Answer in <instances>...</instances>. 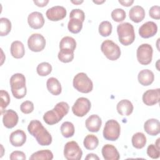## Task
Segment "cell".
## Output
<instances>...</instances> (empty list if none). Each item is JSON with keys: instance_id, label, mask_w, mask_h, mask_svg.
<instances>
[{"instance_id": "cell-1", "label": "cell", "mask_w": 160, "mask_h": 160, "mask_svg": "<svg viewBox=\"0 0 160 160\" xmlns=\"http://www.w3.org/2000/svg\"><path fill=\"white\" fill-rule=\"evenodd\" d=\"M28 131L41 146H49L51 144L52 139L51 134L39 121L32 120L28 126Z\"/></svg>"}, {"instance_id": "cell-2", "label": "cell", "mask_w": 160, "mask_h": 160, "mask_svg": "<svg viewBox=\"0 0 160 160\" xmlns=\"http://www.w3.org/2000/svg\"><path fill=\"white\" fill-rule=\"evenodd\" d=\"M69 105L67 102L61 101L57 103L54 108L47 111L43 116L44 122L49 125H54L59 122L69 111Z\"/></svg>"}, {"instance_id": "cell-3", "label": "cell", "mask_w": 160, "mask_h": 160, "mask_svg": "<svg viewBox=\"0 0 160 160\" xmlns=\"http://www.w3.org/2000/svg\"><path fill=\"white\" fill-rule=\"evenodd\" d=\"M11 90L13 96L16 99L23 98L27 92L26 78L21 73H16L10 78Z\"/></svg>"}, {"instance_id": "cell-4", "label": "cell", "mask_w": 160, "mask_h": 160, "mask_svg": "<svg viewBox=\"0 0 160 160\" xmlns=\"http://www.w3.org/2000/svg\"><path fill=\"white\" fill-rule=\"evenodd\" d=\"M117 32L119 42L124 46H129L135 39L133 26L129 22H123L117 26Z\"/></svg>"}, {"instance_id": "cell-5", "label": "cell", "mask_w": 160, "mask_h": 160, "mask_svg": "<svg viewBox=\"0 0 160 160\" xmlns=\"http://www.w3.org/2000/svg\"><path fill=\"white\" fill-rule=\"evenodd\" d=\"M73 87L82 93H89L93 88V83L84 72L78 73L73 79Z\"/></svg>"}, {"instance_id": "cell-6", "label": "cell", "mask_w": 160, "mask_h": 160, "mask_svg": "<svg viewBox=\"0 0 160 160\" xmlns=\"http://www.w3.org/2000/svg\"><path fill=\"white\" fill-rule=\"evenodd\" d=\"M101 50L105 56L111 61L117 60L121 56V49L119 46L109 39L105 40L102 42Z\"/></svg>"}, {"instance_id": "cell-7", "label": "cell", "mask_w": 160, "mask_h": 160, "mask_svg": "<svg viewBox=\"0 0 160 160\" xmlns=\"http://www.w3.org/2000/svg\"><path fill=\"white\" fill-rule=\"evenodd\" d=\"M121 127L119 122L114 119L108 120L104 127L103 137L108 141H114L120 135Z\"/></svg>"}, {"instance_id": "cell-8", "label": "cell", "mask_w": 160, "mask_h": 160, "mask_svg": "<svg viewBox=\"0 0 160 160\" xmlns=\"http://www.w3.org/2000/svg\"><path fill=\"white\" fill-rule=\"evenodd\" d=\"M64 156L68 160H80L82 151L76 141H69L64 146Z\"/></svg>"}, {"instance_id": "cell-9", "label": "cell", "mask_w": 160, "mask_h": 160, "mask_svg": "<svg viewBox=\"0 0 160 160\" xmlns=\"http://www.w3.org/2000/svg\"><path fill=\"white\" fill-rule=\"evenodd\" d=\"M153 49L149 44H142L137 49L136 56L138 62L142 65H148L151 63L152 58Z\"/></svg>"}, {"instance_id": "cell-10", "label": "cell", "mask_w": 160, "mask_h": 160, "mask_svg": "<svg viewBox=\"0 0 160 160\" xmlns=\"http://www.w3.org/2000/svg\"><path fill=\"white\" fill-rule=\"evenodd\" d=\"M91 103L90 101L84 97H81L77 99L72 107L73 114L78 117H83L90 110Z\"/></svg>"}, {"instance_id": "cell-11", "label": "cell", "mask_w": 160, "mask_h": 160, "mask_svg": "<svg viewBox=\"0 0 160 160\" xmlns=\"http://www.w3.org/2000/svg\"><path fill=\"white\" fill-rule=\"evenodd\" d=\"M28 46L31 51L33 52H40L46 46V39L41 34H32L28 38Z\"/></svg>"}, {"instance_id": "cell-12", "label": "cell", "mask_w": 160, "mask_h": 160, "mask_svg": "<svg viewBox=\"0 0 160 160\" xmlns=\"http://www.w3.org/2000/svg\"><path fill=\"white\" fill-rule=\"evenodd\" d=\"M66 9L61 6H55L49 8L46 15L48 19L52 21H58L64 19L66 16Z\"/></svg>"}, {"instance_id": "cell-13", "label": "cell", "mask_w": 160, "mask_h": 160, "mask_svg": "<svg viewBox=\"0 0 160 160\" xmlns=\"http://www.w3.org/2000/svg\"><path fill=\"white\" fill-rule=\"evenodd\" d=\"M160 89H149L145 91L142 95V101L147 106H153L159 102Z\"/></svg>"}, {"instance_id": "cell-14", "label": "cell", "mask_w": 160, "mask_h": 160, "mask_svg": "<svg viewBox=\"0 0 160 160\" xmlns=\"http://www.w3.org/2000/svg\"><path fill=\"white\" fill-rule=\"evenodd\" d=\"M158 31L157 24L153 21H148L139 28V34L143 38H149L154 36Z\"/></svg>"}, {"instance_id": "cell-15", "label": "cell", "mask_w": 160, "mask_h": 160, "mask_svg": "<svg viewBox=\"0 0 160 160\" xmlns=\"http://www.w3.org/2000/svg\"><path fill=\"white\" fill-rule=\"evenodd\" d=\"M2 122L4 126L11 129L14 128L18 122V115L16 111L12 109L5 110L2 113Z\"/></svg>"}, {"instance_id": "cell-16", "label": "cell", "mask_w": 160, "mask_h": 160, "mask_svg": "<svg viewBox=\"0 0 160 160\" xmlns=\"http://www.w3.org/2000/svg\"><path fill=\"white\" fill-rule=\"evenodd\" d=\"M28 22L29 26L34 29L41 28L44 24V19L41 12L35 11L29 14Z\"/></svg>"}, {"instance_id": "cell-17", "label": "cell", "mask_w": 160, "mask_h": 160, "mask_svg": "<svg viewBox=\"0 0 160 160\" xmlns=\"http://www.w3.org/2000/svg\"><path fill=\"white\" fill-rule=\"evenodd\" d=\"M26 141V133L21 129H17L12 132L9 136L10 143L15 147L22 146Z\"/></svg>"}, {"instance_id": "cell-18", "label": "cell", "mask_w": 160, "mask_h": 160, "mask_svg": "<svg viewBox=\"0 0 160 160\" xmlns=\"http://www.w3.org/2000/svg\"><path fill=\"white\" fill-rule=\"evenodd\" d=\"M85 124L86 128L89 131L96 132L100 129L102 124V121L98 115L92 114L86 120Z\"/></svg>"}, {"instance_id": "cell-19", "label": "cell", "mask_w": 160, "mask_h": 160, "mask_svg": "<svg viewBox=\"0 0 160 160\" xmlns=\"http://www.w3.org/2000/svg\"><path fill=\"white\" fill-rule=\"evenodd\" d=\"M102 155L105 160H118L120 155L116 148L112 144H107L102 148Z\"/></svg>"}, {"instance_id": "cell-20", "label": "cell", "mask_w": 160, "mask_h": 160, "mask_svg": "<svg viewBox=\"0 0 160 160\" xmlns=\"http://www.w3.org/2000/svg\"><path fill=\"white\" fill-rule=\"evenodd\" d=\"M144 131L149 135L154 136L160 132V123L158 119L151 118L147 120L144 124Z\"/></svg>"}, {"instance_id": "cell-21", "label": "cell", "mask_w": 160, "mask_h": 160, "mask_svg": "<svg viewBox=\"0 0 160 160\" xmlns=\"http://www.w3.org/2000/svg\"><path fill=\"white\" fill-rule=\"evenodd\" d=\"M138 79L141 85L147 86L153 82L154 75L152 71L149 69H142L138 73Z\"/></svg>"}, {"instance_id": "cell-22", "label": "cell", "mask_w": 160, "mask_h": 160, "mask_svg": "<svg viewBox=\"0 0 160 160\" xmlns=\"http://www.w3.org/2000/svg\"><path fill=\"white\" fill-rule=\"evenodd\" d=\"M118 112L121 116H129L133 111V105L128 99L121 100L116 106Z\"/></svg>"}, {"instance_id": "cell-23", "label": "cell", "mask_w": 160, "mask_h": 160, "mask_svg": "<svg viewBox=\"0 0 160 160\" xmlns=\"http://www.w3.org/2000/svg\"><path fill=\"white\" fill-rule=\"evenodd\" d=\"M129 16L132 21L138 23L144 19L145 17V11L144 8L140 6H134L131 8Z\"/></svg>"}, {"instance_id": "cell-24", "label": "cell", "mask_w": 160, "mask_h": 160, "mask_svg": "<svg viewBox=\"0 0 160 160\" xmlns=\"http://www.w3.org/2000/svg\"><path fill=\"white\" fill-rule=\"evenodd\" d=\"M10 52L12 56L16 59L22 58L25 54L24 44L19 41H15L11 43Z\"/></svg>"}, {"instance_id": "cell-25", "label": "cell", "mask_w": 160, "mask_h": 160, "mask_svg": "<svg viewBox=\"0 0 160 160\" xmlns=\"http://www.w3.org/2000/svg\"><path fill=\"white\" fill-rule=\"evenodd\" d=\"M46 86L49 92L55 96L60 94L62 91L61 83L58 80V79L53 77L49 78L47 80Z\"/></svg>"}, {"instance_id": "cell-26", "label": "cell", "mask_w": 160, "mask_h": 160, "mask_svg": "<svg viewBox=\"0 0 160 160\" xmlns=\"http://www.w3.org/2000/svg\"><path fill=\"white\" fill-rule=\"evenodd\" d=\"M132 144L136 149H142L146 144V137L141 132L135 133L132 137Z\"/></svg>"}, {"instance_id": "cell-27", "label": "cell", "mask_w": 160, "mask_h": 160, "mask_svg": "<svg viewBox=\"0 0 160 160\" xmlns=\"http://www.w3.org/2000/svg\"><path fill=\"white\" fill-rule=\"evenodd\" d=\"M76 47V42L75 39L70 36H65L62 38L59 42V49H68L74 51Z\"/></svg>"}, {"instance_id": "cell-28", "label": "cell", "mask_w": 160, "mask_h": 160, "mask_svg": "<svg viewBox=\"0 0 160 160\" xmlns=\"http://www.w3.org/2000/svg\"><path fill=\"white\" fill-rule=\"evenodd\" d=\"M53 159V154L49 149H44L34 152L29 158L30 160H51Z\"/></svg>"}, {"instance_id": "cell-29", "label": "cell", "mask_w": 160, "mask_h": 160, "mask_svg": "<svg viewBox=\"0 0 160 160\" xmlns=\"http://www.w3.org/2000/svg\"><path fill=\"white\" fill-rule=\"evenodd\" d=\"M84 146L88 150L96 149L99 144L98 138L94 134H88L84 139Z\"/></svg>"}, {"instance_id": "cell-30", "label": "cell", "mask_w": 160, "mask_h": 160, "mask_svg": "<svg viewBox=\"0 0 160 160\" xmlns=\"http://www.w3.org/2000/svg\"><path fill=\"white\" fill-rule=\"evenodd\" d=\"M82 21L78 19L69 18V21L68 24V30L73 34L79 32L82 28Z\"/></svg>"}, {"instance_id": "cell-31", "label": "cell", "mask_w": 160, "mask_h": 160, "mask_svg": "<svg viewBox=\"0 0 160 160\" xmlns=\"http://www.w3.org/2000/svg\"><path fill=\"white\" fill-rule=\"evenodd\" d=\"M74 126L71 122H64L61 126V132L64 138H68L72 137L74 134Z\"/></svg>"}, {"instance_id": "cell-32", "label": "cell", "mask_w": 160, "mask_h": 160, "mask_svg": "<svg viewBox=\"0 0 160 160\" xmlns=\"http://www.w3.org/2000/svg\"><path fill=\"white\" fill-rule=\"evenodd\" d=\"M112 26L111 23L108 21H102L99 25V32L103 37L109 36L112 32Z\"/></svg>"}, {"instance_id": "cell-33", "label": "cell", "mask_w": 160, "mask_h": 160, "mask_svg": "<svg viewBox=\"0 0 160 160\" xmlns=\"http://www.w3.org/2000/svg\"><path fill=\"white\" fill-rule=\"evenodd\" d=\"M11 30V22L6 18L0 19V35L4 36L8 35Z\"/></svg>"}, {"instance_id": "cell-34", "label": "cell", "mask_w": 160, "mask_h": 160, "mask_svg": "<svg viewBox=\"0 0 160 160\" xmlns=\"http://www.w3.org/2000/svg\"><path fill=\"white\" fill-rule=\"evenodd\" d=\"M60 61L67 63L72 61L74 58V51L68 49L60 50L58 55Z\"/></svg>"}, {"instance_id": "cell-35", "label": "cell", "mask_w": 160, "mask_h": 160, "mask_svg": "<svg viewBox=\"0 0 160 160\" xmlns=\"http://www.w3.org/2000/svg\"><path fill=\"white\" fill-rule=\"evenodd\" d=\"M36 71L41 76H48L52 71V66L49 62H42L38 65Z\"/></svg>"}, {"instance_id": "cell-36", "label": "cell", "mask_w": 160, "mask_h": 160, "mask_svg": "<svg viewBox=\"0 0 160 160\" xmlns=\"http://www.w3.org/2000/svg\"><path fill=\"white\" fill-rule=\"evenodd\" d=\"M126 14L125 11L121 8L115 9L111 12L112 19L118 22L123 21L126 18Z\"/></svg>"}, {"instance_id": "cell-37", "label": "cell", "mask_w": 160, "mask_h": 160, "mask_svg": "<svg viewBox=\"0 0 160 160\" xmlns=\"http://www.w3.org/2000/svg\"><path fill=\"white\" fill-rule=\"evenodd\" d=\"M0 98H1V114L4 111V109L9 105L10 102V97L9 93L4 91L1 90L0 91Z\"/></svg>"}, {"instance_id": "cell-38", "label": "cell", "mask_w": 160, "mask_h": 160, "mask_svg": "<svg viewBox=\"0 0 160 160\" xmlns=\"http://www.w3.org/2000/svg\"><path fill=\"white\" fill-rule=\"evenodd\" d=\"M147 154L152 159H158L160 156L159 149H158L155 144H151L147 148Z\"/></svg>"}, {"instance_id": "cell-39", "label": "cell", "mask_w": 160, "mask_h": 160, "mask_svg": "<svg viewBox=\"0 0 160 160\" xmlns=\"http://www.w3.org/2000/svg\"><path fill=\"white\" fill-rule=\"evenodd\" d=\"M20 109L24 114H29L34 110V104L30 101H24L20 106Z\"/></svg>"}, {"instance_id": "cell-40", "label": "cell", "mask_w": 160, "mask_h": 160, "mask_svg": "<svg viewBox=\"0 0 160 160\" xmlns=\"http://www.w3.org/2000/svg\"><path fill=\"white\" fill-rule=\"evenodd\" d=\"M69 18H76L84 22L85 19V14L82 10L80 9H74L69 14Z\"/></svg>"}, {"instance_id": "cell-41", "label": "cell", "mask_w": 160, "mask_h": 160, "mask_svg": "<svg viewBox=\"0 0 160 160\" xmlns=\"http://www.w3.org/2000/svg\"><path fill=\"white\" fill-rule=\"evenodd\" d=\"M149 16L152 19H160V8L159 6H152L149 11Z\"/></svg>"}, {"instance_id": "cell-42", "label": "cell", "mask_w": 160, "mask_h": 160, "mask_svg": "<svg viewBox=\"0 0 160 160\" xmlns=\"http://www.w3.org/2000/svg\"><path fill=\"white\" fill-rule=\"evenodd\" d=\"M10 159L14 160V159H21L24 160L26 159V156L25 154L22 151H15L11 152L9 156Z\"/></svg>"}, {"instance_id": "cell-43", "label": "cell", "mask_w": 160, "mask_h": 160, "mask_svg": "<svg viewBox=\"0 0 160 160\" xmlns=\"http://www.w3.org/2000/svg\"><path fill=\"white\" fill-rule=\"evenodd\" d=\"M49 2L48 0H42V1H34V3L39 7H44Z\"/></svg>"}, {"instance_id": "cell-44", "label": "cell", "mask_w": 160, "mask_h": 160, "mask_svg": "<svg viewBox=\"0 0 160 160\" xmlns=\"http://www.w3.org/2000/svg\"><path fill=\"white\" fill-rule=\"evenodd\" d=\"M119 2L121 4L122 6L126 7H129L132 5V4L134 2L133 0H128V1H119Z\"/></svg>"}, {"instance_id": "cell-45", "label": "cell", "mask_w": 160, "mask_h": 160, "mask_svg": "<svg viewBox=\"0 0 160 160\" xmlns=\"http://www.w3.org/2000/svg\"><path fill=\"white\" fill-rule=\"evenodd\" d=\"M85 159L88 160V159H94V160H99V158L94 153H89L88 154L86 157L85 158Z\"/></svg>"}, {"instance_id": "cell-46", "label": "cell", "mask_w": 160, "mask_h": 160, "mask_svg": "<svg viewBox=\"0 0 160 160\" xmlns=\"http://www.w3.org/2000/svg\"><path fill=\"white\" fill-rule=\"evenodd\" d=\"M71 2L75 4H80L81 3L83 2V1H71Z\"/></svg>"}, {"instance_id": "cell-47", "label": "cell", "mask_w": 160, "mask_h": 160, "mask_svg": "<svg viewBox=\"0 0 160 160\" xmlns=\"http://www.w3.org/2000/svg\"><path fill=\"white\" fill-rule=\"evenodd\" d=\"M159 140H160V138H158V139H157V141H156V143H155V145H156V146L158 149H160V147H159Z\"/></svg>"}, {"instance_id": "cell-48", "label": "cell", "mask_w": 160, "mask_h": 160, "mask_svg": "<svg viewBox=\"0 0 160 160\" xmlns=\"http://www.w3.org/2000/svg\"><path fill=\"white\" fill-rule=\"evenodd\" d=\"M104 2H105V1H93V2L96 3V4H101L103 3Z\"/></svg>"}]
</instances>
